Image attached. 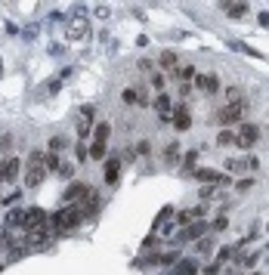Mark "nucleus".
Instances as JSON below:
<instances>
[{
    "label": "nucleus",
    "instance_id": "f257e3e1",
    "mask_svg": "<svg viewBox=\"0 0 269 275\" xmlns=\"http://www.w3.org/2000/svg\"><path fill=\"white\" fill-rule=\"evenodd\" d=\"M81 223H84V213H81L78 204H62L56 213H50V229H53V235H71Z\"/></svg>",
    "mask_w": 269,
    "mask_h": 275
},
{
    "label": "nucleus",
    "instance_id": "f03ea898",
    "mask_svg": "<svg viewBox=\"0 0 269 275\" xmlns=\"http://www.w3.org/2000/svg\"><path fill=\"white\" fill-rule=\"evenodd\" d=\"M44 149H31L25 158V189H41L47 179V167H44Z\"/></svg>",
    "mask_w": 269,
    "mask_h": 275
},
{
    "label": "nucleus",
    "instance_id": "7ed1b4c3",
    "mask_svg": "<svg viewBox=\"0 0 269 275\" xmlns=\"http://www.w3.org/2000/svg\"><path fill=\"white\" fill-rule=\"evenodd\" d=\"M247 115V99H235V102H226L220 112H217V124L226 127V124H241V118Z\"/></svg>",
    "mask_w": 269,
    "mask_h": 275
},
{
    "label": "nucleus",
    "instance_id": "20e7f679",
    "mask_svg": "<svg viewBox=\"0 0 269 275\" xmlns=\"http://www.w3.org/2000/svg\"><path fill=\"white\" fill-rule=\"evenodd\" d=\"M207 229H210V226L204 223V219H192L189 226H179L173 238H176V244H183V241H195V238H201Z\"/></svg>",
    "mask_w": 269,
    "mask_h": 275
},
{
    "label": "nucleus",
    "instance_id": "39448f33",
    "mask_svg": "<svg viewBox=\"0 0 269 275\" xmlns=\"http://www.w3.org/2000/svg\"><path fill=\"white\" fill-rule=\"evenodd\" d=\"M257 167H260L257 158H226L223 161L226 173H247V170H257Z\"/></svg>",
    "mask_w": 269,
    "mask_h": 275
},
{
    "label": "nucleus",
    "instance_id": "423d86ee",
    "mask_svg": "<svg viewBox=\"0 0 269 275\" xmlns=\"http://www.w3.org/2000/svg\"><path fill=\"white\" fill-rule=\"evenodd\" d=\"M238 149H254V142L260 139V127L257 124H238Z\"/></svg>",
    "mask_w": 269,
    "mask_h": 275
},
{
    "label": "nucleus",
    "instance_id": "0eeeda50",
    "mask_svg": "<svg viewBox=\"0 0 269 275\" xmlns=\"http://www.w3.org/2000/svg\"><path fill=\"white\" fill-rule=\"evenodd\" d=\"M192 176L198 179V182H217V186H229V176L220 173V170H213V167H198V170H192Z\"/></svg>",
    "mask_w": 269,
    "mask_h": 275
},
{
    "label": "nucleus",
    "instance_id": "6e6552de",
    "mask_svg": "<svg viewBox=\"0 0 269 275\" xmlns=\"http://www.w3.org/2000/svg\"><path fill=\"white\" fill-rule=\"evenodd\" d=\"M195 87H198L201 93H207V96H217L220 93V78L213 75V71H207V75H195Z\"/></svg>",
    "mask_w": 269,
    "mask_h": 275
},
{
    "label": "nucleus",
    "instance_id": "1a4fd4ad",
    "mask_svg": "<svg viewBox=\"0 0 269 275\" xmlns=\"http://www.w3.org/2000/svg\"><path fill=\"white\" fill-rule=\"evenodd\" d=\"M201 272V260L198 256H179L173 263V275H198Z\"/></svg>",
    "mask_w": 269,
    "mask_h": 275
},
{
    "label": "nucleus",
    "instance_id": "9d476101",
    "mask_svg": "<svg viewBox=\"0 0 269 275\" xmlns=\"http://www.w3.org/2000/svg\"><path fill=\"white\" fill-rule=\"evenodd\" d=\"M179 256H183V253H179V247H167V250H161V253H149L146 263L149 266H173Z\"/></svg>",
    "mask_w": 269,
    "mask_h": 275
},
{
    "label": "nucleus",
    "instance_id": "9b49d317",
    "mask_svg": "<svg viewBox=\"0 0 269 275\" xmlns=\"http://www.w3.org/2000/svg\"><path fill=\"white\" fill-rule=\"evenodd\" d=\"M152 105H155V112H158V118L170 124V118H173V108H176V105H173V99H170L167 93H158Z\"/></svg>",
    "mask_w": 269,
    "mask_h": 275
},
{
    "label": "nucleus",
    "instance_id": "f8f14e48",
    "mask_svg": "<svg viewBox=\"0 0 269 275\" xmlns=\"http://www.w3.org/2000/svg\"><path fill=\"white\" fill-rule=\"evenodd\" d=\"M93 105H81V112H78V136L84 139L90 133V127H93Z\"/></svg>",
    "mask_w": 269,
    "mask_h": 275
},
{
    "label": "nucleus",
    "instance_id": "ddd939ff",
    "mask_svg": "<svg viewBox=\"0 0 269 275\" xmlns=\"http://www.w3.org/2000/svg\"><path fill=\"white\" fill-rule=\"evenodd\" d=\"M170 124L176 127V130H189V127H192V115H189V108H186L183 102H179V105L173 108V118H170Z\"/></svg>",
    "mask_w": 269,
    "mask_h": 275
},
{
    "label": "nucleus",
    "instance_id": "4468645a",
    "mask_svg": "<svg viewBox=\"0 0 269 275\" xmlns=\"http://www.w3.org/2000/svg\"><path fill=\"white\" fill-rule=\"evenodd\" d=\"M118 179H121V158H109L105 161V182L118 186Z\"/></svg>",
    "mask_w": 269,
    "mask_h": 275
},
{
    "label": "nucleus",
    "instance_id": "2eb2a0df",
    "mask_svg": "<svg viewBox=\"0 0 269 275\" xmlns=\"http://www.w3.org/2000/svg\"><path fill=\"white\" fill-rule=\"evenodd\" d=\"M19 170H22V161L19 158H7L4 161V182H16L19 179Z\"/></svg>",
    "mask_w": 269,
    "mask_h": 275
},
{
    "label": "nucleus",
    "instance_id": "dca6fc26",
    "mask_svg": "<svg viewBox=\"0 0 269 275\" xmlns=\"http://www.w3.org/2000/svg\"><path fill=\"white\" fill-rule=\"evenodd\" d=\"M87 189H90V186H84V182H75V186H68V189H65L62 201H65V204H78V201L87 195Z\"/></svg>",
    "mask_w": 269,
    "mask_h": 275
},
{
    "label": "nucleus",
    "instance_id": "f3484780",
    "mask_svg": "<svg viewBox=\"0 0 269 275\" xmlns=\"http://www.w3.org/2000/svg\"><path fill=\"white\" fill-rule=\"evenodd\" d=\"M22 223H25V207H13L4 219V229H22Z\"/></svg>",
    "mask_w": 269,
    "mask_h": 275
},
{
    "label": "nucleus",
    "instance_id": "a211bd4d",
    "mask_svg": "<svg viewBox=\"0 0 269 275\" xmlns=\"http://www.w3.org/2000/svg\"><path fill=\"white\" fill-rule=\"evenodd\" d=\"M87 34H90V28H87V22H84V19L68 22V38H71V41H84Z\"/></svg>",
    "mask_w": 269,
    "mask_h": 275
},
{
    "label": "nucleus",
    "instance_id": "6ab92c4d",
    "mask_svg": "<svg viewBox=\"0 0 269 275\" xmlns=\"http://www.w3.org/2000/svg\"><path fill=\"white\" fill-rule=\"evenodd\" d=\"M226 16H229V19H244V16H247V0H238V4H232V0H229Z\"/></svg>",
    "mask_w": 269,
    "mask_h": 275
},
{
    "label": "nucleus",
    "instance_id": "aec40b11",
    "mask_svg": "<svg viewBox=\"0 0 269 275\" xmlns=\"http://www.w3.org/2000/svg\"><path fill=\"white\" fill-rule=\"evenodd\" d=\"M105 155H109V139H93V145H90V158L99 161Z\"/></svg>",
    "mask_w": 269,
    "mask_h": 275
},
{
    "label": "nucleus",
    "instance_id": "412c9836",
    "mask_svg": "<svg viewBox=\"0 0 269 275\" xmlns=\"http://www.w3.org/2000/svg\"><path fill=\"white\" fill-rule=\"evenodd\" d=\"M170 75H173L176 81H183V84H189V81H195V75H198V71H195V65H183V68H173Z\"/></svg>",
    "mask_w": 269,
    "mask_h": 275
},
{
    "label": "nucleus",
    "instance_id": "4be33fe9",
    "mask_svg": "<svg viewBox=\"0 0 269 275\" xmlns=\"http://www.w3.org/2000/svg\"><path fill=\"white\" fill-rule=\"evenodd\" d=\"M210 250H213V238H204V235L195 238V253H198V256H207Z\"/></svg>",
    "mask_w": 269,
    "mask_h": 275
},
{
    "label": "nucleus",
    "instance_id": "5701e85b",
    "mask_svg": "<svg viewBox=\"0 0 269 275\" xmlns=\"http://www.w3.org/2000/svg\"><path fill=\"white\" fill-rule=\"evenodd\" d=\"M161 65H164L167 71H173V68L179 65V56H176V50H164V53H161Z\"/></svg>",
    "mask_w": 269,
    "mask_h": 275
},
{
    "label": "nucleus",
    "instance_id": "b1692460",
    "mask_svg": "<svg viewBox=\"0 0 269 275\" xmlns=\"http://www.w3.org/2000/svg\"><path fill=\"white\" fill-rule=\"evenodd\" d=\"M217 145H220V149H223V145H238V136L232 133V130H226V127H223V130L217 133Z\"/></svg>",
    "mask_w": 269,
    "mask_h": 275
},
{
    "label": "nucleus",
    "instance_id": "393cba45",
    "mask_svg": "<svg viewBox=\"0 0 269 275\" xmlns=\"http://www.w3.org/2000/svg\"><path fill=\"white\" fill-rule=\"evenodd\" d=\"M195 161H198V149L186 152V158H183V173H189V176H192V170H195Z\"/></svg>",
    "mask_w": 269,
    "mask_h": 275
},
{
    "label": "nucleus",
    "instance_id": "a878e982",
    "mask_svg": "<svg viewBox=\"0 0 269 275\" xmlns=\"http://www.w3.org/2000/svg\"><path fill=\"white\" fill-rule=\"evenodd\" d=\"M44 167H47V173H56L59 170V155L56 152H47L44 155Z\"/></svg>",
    "mask_w": 269,
    "mask_h": 275
},
{
    "label": "nucleus",
    "instance_id": "bb28decb",
    "mask_svg": "<svg viewBox=\"0 0 269 275\" xmlns=\"http://www.w3.org/2000/svg\"><path fill=\"white\" fill-rule=\"evenodd\" d=\"M213 198H217V182H204V186H201V201L210 204Z\"/></svg>",
    "mask_w": 269,
    "mask_h": 275
},
{
    "label": "nucleus",
    "instance_id": "cd10ccee",
    "mask_svg": "<svg viewBox=\"0 0 269 275\" xmlns=\"http://www.w3.org/2000/svg\"><path fill=\"white\" fill-rule=\"evenodd\" d=\"M164 161H167V164H176V161H179V142H170V145H167Z\"/></svg>",
    "mask_w": 269,
    "mask_h": 275
},
{
    "label": "nucleus",
    "instance_id": "c85d7f7f",
    "mask_svg": "<svg viewBox=\"0 0 269 275\" xmlns=\"http://www.w3.org/2000/svg\"><path fill=\"white\" fill-rule=\"evenodd\" d=\"M121 99H124V105H139V93H136L133 87H127V90H124V93H121Z\"/></svg>",
    "mask_w": 269,
    "mask_h": 275
},
{
    "label": "nucleus",
    "instance_id": "c756f323",
    "mask_svg": "<svg viewBox=\"0 0 269 275\" xmlns=\"http://www.w3.org/2000/svg\"><path fill=\"white\" fill-rule=\"evenodd\" d=\"M232 256H235V244H232V247H223V250H217V263H229Z\"/></svg>",
    "mask_w": 269,
    "mask_h": 275
},
{
    "label": "nucleus",
    "instance_id": "7c9ffc66",
    "mask_svg": "<svg viewBox=\"0 0 269 275\" xmlns=\"http://www.w3.org/2000/svg\"><path fill=\"white\" fill-rule=\"evenodd\" d=\"M109 133H112V124H105V121H102V124L96 127V133H93V139H109Z\"/></svg>",
    "mask_w": 269,
    "mask_h": 275
},
{
    "label": "nucleus",
    "instance_id": "2f4dec72",
    "mask_svg": "<svg viewBox=\"0 0 269 275\" xmlns=\"http://www.w3.org/2000/svg\"><path fill=\"white\" fill-rule=\"evenodd\" d=\"M250 189H254V176H247V179H238V182H235V192H241V195L250 192Z\"/></svg>",
    "mask_w": 269,
    "mask_h": 275
},
{
    "label": "nucleus",
    "instance_id": "473e14b6",
    "mask_svg": "<svg viewBox=\"0 0 269 275\" xmlns=\"http://www.w3.org/2000/svg\"><path fill=\"white\" fill-rule=\"evenodd\" d=\"M47 149H50V152H56V155H59V152H62V149H65V139H62V136H53V139H50V145H47Z\"/></svg>",
    "mask_w": 269,
    "mask_h": 275
},
{
    "label": "nucleus",
    "instance_id": "72a5a7b5",
    "mask_svg": "<svg viewBox=\"0 0 269 275\" xmlns=\"http://www.w3.org/2000/svg\"><path fill=\"white\" fill-rule=\"evenodd\" d=\"M201 272H204V275H220V272H223V263H217V260H213V263H210V266H204Z\"/></svg>",
    "mask_w": 269,
    "mask_h": 275
},
{
    "label": "nucleus",
    "instance_id": "f704fd0d",
    "mask_svg": "<svg viewBox=\"0 0 269 275\" xmlns=\"http://www.w3.org/2000/svg\"><path fill=\"white\" fill-rule=\"evenodd\" d=\"M235 99H241V90L238 87H229L226 90V102H235Z\"/></svg>",
    "mask_w": 269,
    "mask_h": 275
},
{
    "label": "nucleus",
    "instance_id": "c9c22d12",
    "mask_svg": "<svg viewBox=\"0 0 269 275\" xmlns=\"http://www.w3.org/2000/svg\"><path fill=\"white\" fill-rule=\"evenodd\" d=\"M149 152H152V142H149V139L136 142V155H149Z\"/></svg>",
    "mask_w": 269,
    "mask_h": 275
},
{
    "label": "nucleus",
    "instance_id": "e433bc0d",
    "mask_svg": "<svg viewBox=\"0 0 269 275\" xmlns=\"http://www.w3.org/2000/svg\"><path fill=\"white\" fill-rule=\"evenodd\" d=\"M226 226H229V219H226V213H220L217 219H213V229H217V232H223Z\"/></svg>",
    "mask_w": 269,
    "mask_h": 275
},
{
    "label": "nucleus",
    "instance_id": "4c0bfd02",
    "mask_svg": "<svg viewBox=\"0 0 269 275\" xmlns=\"http://www.w3.org/2000/svg\"><path fill=\"white\" fill-rule=\"evenodd\" d=\"M149 81H152V87H155V90H164V75H152Z\"/></svg>",
    "mask_w": 269,
    "mask_h": 275
},
{
    "label": "nucleus",
    "instance_id": "58836bf2",
    "mask_svg": "<svg viewBox=\"0 0 269 275\" xmlns=\"http://www.w3.org/2000/svg\"><path fill=\"white\" fill-rule=\"evenodd\" d=\"M71 170H75L71 164H59V173H62V176H71Z\"/></svg>",
    "mask_w": 269,
    "mask_h": 275
},
{
    "label": "nucleus",
    "instance_id": "ea45409f",
    "mask_svg": "<svg viewBox=\"0 0 269 275\" xmlns=\"http://www.w3.org/2000/svg\"><path fill=\"white\" fill-rule=\"evenodd\" d=\"M139 71H152V62L149 59H139Z\"/></svg>",
    "mask_w": 269,
    "mask_h": 275
},
{
    "label": "nucleus",
    "instance_id": "a19ab883",
    "mask_svg": "<svg viewBox=\"0 0 269 275\" xmlns=\"http://www.w3.org/2000/svg\"><path fill=\"white\" fill-rule=\"evenodd\" d=\"M0 182H4V164H0Z\"/></svg>",
    "mask_w": 269,
    "mask_h": 275
},
{
    "label": "nucleus",
    "instance_id": "79ce46f5",
    "mask_svg": "<svg viewBox=\"0 0 269 275\" xmlns=\"http://www.w3.org/2000/svg\"><path fill=\"white\" fill-rule=\"evenodd\" d=\"M250 275H260V272H250Z\"/></svg>",
    "mask_w": 269,
    "mask_h": 275
},
{
    "label": "nucleus",
    "instance_id": "37998d69",
    "mask_svg": "<svg viewBox=\"0 0 269 275\" xmlns=\"http://www.w3.org/2000/svg\"><path fill=\"white\" fill-rule=\"evenodd\" d=\"M266 232H269V223H266Z\"/></svg>",
    "mask_w": 269,
    "mask_h": 275
},
{
    "label": "nucleus",
    "instance_id": "c03bdc74",
    "mask_svg": "<svg viewBox=\"0 0 269 275\" xmlns=\"http://www.w3.org/2000/svg\"><path fill=\"white\" fill-rule=\"evenodd\" d=\"M266 250H269V244H266Z\"/></svg>",
    "mask_w": 269,
    "mask_h": 275
}]
</instances>
